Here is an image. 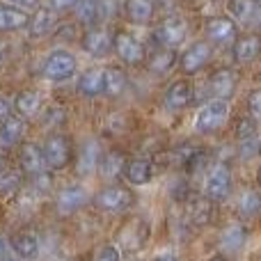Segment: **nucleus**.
Returning a JSON list of instances; mask_svg holds the SVG:
<instances>
[{"label":"nucleus","mask_w":261,"mask_h":261,"mask_svg":"<svg viewBox=\"0 0 261 261\" xmlns=\"http://www.w3.org/2000/svg\"><path fill=\"white\" fill-rule=\"evenodd\" d=\"M78 62H76V55L69 53L67 48H58V50H50L48 58L44 60V76L53 83H62L69 81V78L76 73Z\"/></svg>","instance_id":"f257e3e1"},{"label":"nucleus","mask_w":261,"mask_h":261,"mask_svg":"<svg viewBox=\"0 0 261 261\" xmlns=\"http://www.w3.org/2000/svg\"><path fill=\"white\" fill-rule=\"evenodd\" d=\"M94 202H96V206L106 213H124L135 204V195L130 193L128 188H124V186L113 184V186L101 188L99 193H96Z\"/></svg>","instance_id":"f03ea898"},{"label":"nucleus","mask_w":261,"mask_h":261,"mask_svg":"<svg viewBox=\"0 0 261 261\" xmlns=\"http://www.w3.org/2000/svg\"><path fill=\"white\" fill-rule=\"evenodd\" d=\"M41 149H44L46 165H48L50 170H64V167L71 163V158H73L71 140H69V135H64V133L48 135Z\"/></svg>","instance_id":"7ed1b4c3"},{"label":"nucleus","mask_w":261,"mask_h":261,"mask_svg":"<svg viewBox=\"0 0 261 261\" xmlns=\"http://www.w3.org/2000/svg\"><path fill=\"white\" fill-rule=\"evenodd\" d=\"M227 115H229V106H227V101H222V99L208 101V103L197 113V119H195V130H197V133H202V135L216 133V130H220L222 126H225Z\"/></svg>","instance_id":"20e7f679"},{"label":"nucleus","mask_w":261,"mask_h":261,"mask_svg":"<svg viewBox=\"0 0 261 261\" xmlns=\"http://www.w3.org/2000/svg\"><path fill=\"white\" fill-rule=\"evenodd\" d=\"M231 193V170L225 163H216L206 174V184H204V195L211 202H222Z\"/></svg>","instance_id":"39448f33"},{"label":"nucleus","mask_w":261,"mask_h":261,"mask_svg":"<svg viewBox=\"0 0 261 261\" xmlns=\"http://www.w3.org/2000/svg\"><path fill=\"white\" fill-rule=\"evenodd\" d=\"M186 35H188V25L184 18L179 16H167L158 23V28L153 30V39L165 48H174V46L184 44Z\"/></svg>","instance_id":"423d86ee"},{"label":"nucleus","mask_w":261,"mask_h":261,"mask_svg":"<svg viewBox=\"0 0 261 261\" xmlns=\"http://www.w3.org/2000/svg\"><path fill=\"white\" fill-rule=\"evenodd\" d=\"M85 204H87V190L81 184H69L55 197V211H58V216L69 218L76 211H81Z\"/></svg>","instance_id":"0eeeda50"},{"label":"nucleus","mask_w":261,"mask_h":261,"mask_svg":"<svg viewBox=\"0 0 261 261\" xmlns=\"http://www.w3.org/2000/svg\"><path fill=\"white\" fill-rule=\"evenodd\" d=\"M231 21L245 28H261V0H229Z\"/></svg>","instance_id":"6e6552de"},{"label":"nucleus","mask_w":261,"mask_h":261,"mask_svg":"<svg viewBox=\"0 0 261 261\" xmlns=\"http://www.w3.org/2000/svg\"><path fill=\"white\" fill-rule=\"evenodd\" d=\"M113 50L124 64H140L144 60V46L130 32H117L113 37Z\"/></svg>","instance_id":"1a4fd4ad"},{"label":"nucleus","mask_w":261,"mask_h":261,"mask_svg":"<svg viewBox=\"0 0 261 261\" xmlns=\"http://www.w3.org/2000/svg\"><path fill=\"white\" fill-rule=\"evenodd\" d=\"M211 55H213V46L208 44V41H195V44L188 46V48L184 50V55H181V60H179L181 71L197 73L199 69H204L208 64Z\"/></svg>","instance_id":"9d476101"},{"label":"nucleus","mask_w":261,"mask_h":261,"mask_svg":"<svg viewBox=\"0 0 261 261\" xmlns=\"http://www.w3.org/2000/svg\"><path fill=\"white\" fill-rule=\"evenodd\" d=\"M236 85H239V71H234L229 67H222L208 76V92H211L213 99L227 101L234 94Z\"/></svg>","instance_id":"9b49d317"},{"label":"nucleus","mask_w":261,"mask_h":261,"mask_svg":"<svg viewBox=\"0 0 261 261\" xmlns=\"http://www.w3.org/2000/svg\"><path fill=\"white\" fill-rule=\"evenodd\" d=\"M18 165H21V172L30 179L39 176L44 172L46 158H44V149L35 142H23L21 149H18Z\"/></svg>","instance_id":"f8f14e48"},{"label":"nucleus","mask_w":261,"mask_h":261,"mask_svg":"<svg viewBox=\"0 0 261 261\" xmlns=\"http://www.w3.org/2000/svg\"><path fill=\"white\" fill-rule=\"evenodd\" d=\"M81 46L87 55L92 58H106L113 50V37L103 30V28H87L85 35L81 39Z\"/></svg>","instance_id":"ddd939ff"},{"label":"nucleus","mask_w":261,"mask_h":261,"mask_svg":"<svg viewBox=\"0 0 261 261\" xmlns=\"http://www.w3.org/2000/svg\"><path fill=\"white\" fill-rule=\"evenodd\" d=\"M101 147L94 138H87L85 142L81 144V151L76 156V172L81 176H92L96 170H99V163H101Z\"/></svg>","instance_id":"4468645a"},{"label":"nucleus","mask_w":261,"mask_h":261,"mask_svg":"<svg viewBox=\"0 0 261 261\" xmlns=\"http://www.w3.org/2000/svg\"><path fill=\"white\" fill-rule=\"evenodd\" d=\"M58 16L60 14L55 12V9H50L48 5H46V7H37V12L32 14L30 23H28L30 35L35 37V39H41V37L50 35V32L55 30V25H58Z\"/></svg>","instance_id":"2eb2a0df"},{"label":"nucleus","mask_w":261,"mask_h":261,"mask_svg":"<svg viewBox=\"0 0 261 261\" xmlns=\"http://www.w3.org/2000/svg\"><path fill=\"white\" fill-rule=\"evenodd\" d=\"M30 23V14L23 12L21 7L7 5L5 0H0V32H16L28 28Z\"/></svg>","instance_id":"dca6fc26"},{"label":"nucleus","mask_w":261,"mask_h":261,"mask_svg":"<svg viewBox=\"0 0 261 261\" xmlns=\"http://www.w3.org/2000/svg\"><path fill=\"white\" fill-rule=\"evenodd\" d=\"M144 241H147V225H144L140 218L128 220L126 225L122 227V231H119V243L124 245V250H130V252L142 248Z\"/></svg>","instance_id":"f3484780"},{"label":"nucleus","mask_w":261,"mask_h":261,"mask_svg":"<svg viewBox=\"0 0 261 261\" xmlns=\"http://www.w3.org/2000/svg\"><path fill=\"white\" fill-rule=\"evenodd\" d=\"M12 106L21 117L30 119V117H37V115H39L41 106H44V96H41V92H37V90H23L16 94V99H14Z\"/></svg>","instance_id":"a211bd4d"},{"label":"nucleus","mask_w":261,"mask_h":261,"mask_svg":"<svg viewBox=\"0 0 261 261\" xmlns=\"http://www.w3.org/2000/svg\"><path fill=\"white\" fill-rule=\"evenodd\" d=\"M9 245H12V250L18 257L25 261L39 257V241H37V236L32 231H16V234H12Z\"/></svg>","instance_id":"6ab92c4d"},{"label":"nucleus","mask_w":261,"mask_h":261,"mask_svg":"<svg viewBox=\"0 0 261 261\" xmlns=\"http://www.w3.org/2000/svg\"><path fill=\"white\" fill-rule=\"evenodd\" d=\"M261 55V37L259 35H245L234 41V58L239 64L254 62Z\"/></svg>","instance_id":"aec40b11"},{"label":"nucleus","mask_w":261,"mask_h":261,"mask_svg":"<svg viewBox=\"0 0 261 261\" xmlns=\"http://www.w3.org/2000/svg\"><path fill=\"white\" fill-rule=\"evenodd\" d=\"M193 101V87L188 81H176L165 92V106L170 110H184Z\"/></svg>","instance_id":"412c9836"},{"label":"nucleus","mask_w":261,"mask_h":261,"mask_svg":"<svg viewBox=\"0 0 261 261\" xmlns=\"http://www.w3.org/2000/svg\"><path fill=\"white\" fill-rule=\"evenodd\" d=\"M23 133H25V122L16 117H9L0 124V151H7V149L16 147L21 142Z\"/></svg>","instance_id":"4be33fe9"},{"label":"nucleus","mask_w":261,"mask_h":261,"mask_svg":"<svg viewBox=\"0 0 261 261\" xmlns=\"http://www.w3.org/2000/svg\"><path fill=\"white\" fill-rule=\"evenodd\" d=\"M103 87H106L103 69H87L78 78V92L83 96H99V94H103Z\"/></svg>","instance_id":"5701e85b"},{"label":"nucleus","mask_w":261,"mask_h":261,"mask_svg":"<svg viewBox=\"0 0 261 261\" xmlns=\"http://www.w3.org/2000/svg\"><path fill=\"white\" fill-rule=\"evenodd\" d=\"M236 32V23L227 16H216L206 21V37L213 44H222V41H229Z\"/></svg>","instance_id":"b1692460"},{"label":"nucleus","mask_w":261,"mask_h":261,"mask_svg":"<svg viewBox=\"0 0 261 261\" xmlns=\"http://www.w3.org/2000/svg\"><path fill=\"white\" fill-rule=\"evenodd\" d=\"M124 167H126V156H124V151H119V149H113V151L101 156L99 172L103 179H108V181L117 179L119 174H124Z\"/></svg>","instance_id":"393cba45"},{"label":"nucleus","mask_w":261,"mask_h":261,"mask_svg":"<svg viewBox=\"0 0 261 261\" xmlns=\"http://www.w3.org/2000/svg\"><path fill=\"white\" fill-rule=\"evenodd\" d=\"M124 176H126V181H128V184H133V186L149 184V181H151V176H153L151 163L144 161V158H133V161H126Z\"/></svg>","instance_id":"a878e982"},{"label":"nucleus","mask_w":261,"mask_h":261,"mask_svg":"<svg viewBox=\"0 0 261 261\" xmlns=\"http://www.w3.org/2000/svg\"><path fill=\"white\" fill-rule=\"evenodd\" d=\"M176 64V53L174 48H158L151 53V58L147 60V67L151 73H156V76H165V73H170L172 69H174Z\"/></svg>","instance_id":"bb28decb"},{"label":"nucleus","mask_w":261,"mask_h":261,"mask_svg":"<svg viewBox=\"0 0 261 261\" xmlns=\"http://www.w3.org/2000/svg\"><path fill=\"white\" fill-rule=\"evenodd\" d=\"M124 14L130 23L144 25L153 18V3L151 0H124Z\"/></svg>","instance_id":"cd10ccee"},{"label":"nucleus","mask_w":261,"mask_h":261,"mask_svg":"<svg viewBox=\"0 0 261 261\" xmlns=\"http://www.w3.org/2000/svg\"><path fill=\"white\" fill-rule=\"evenodd\" d=\"M211 199L204 195V197H190V202H188V220L193 222V225H206L208 220H211Z\"/></svg>","instance_id":"c85d7f7f"},{"label":"nucleus","mask_w":261,"mask_h":261,"mask_svg":"<svg viewBox=\"0 0 261 261\" xmlns=\"http://www.w3.org/2000/svg\"><path fill=\"white\" fill-rule=\"evenodd\" d=\"M103 73H106L103 94H108V96H119L124 90H126L128 81H126V73H124V69H119V67H108V69H103Z\"/></svg>","instance_id":"c756f323"},{"label":"nucleus","mask_w":261,"mask_h":261,"mask_svg":"<svg viewBox=\"0 0 261 261\" xmlns=\"http://www.w3.org/2000/svg\"><path fill=\"white\" fill-rule=\"evenodd\" d=\"M245 241H248V234H245V229L241 225H229L220 236V245L227 252H239L245 245Z\"/></svg>","instance_id":"7c9ffc66"},{"label":"nucleus","mask_w":261,"mask_h":261,"mask_svg":"<svg viewBox=\"0 0 261 261\" xmlns=\"http://www.w3.org/2000/svg\"><path fill=\"white\" fill-rule=\"evenodd\" d=\"M73 14H76L78 23L92 28L101 18V14H99V0H78L76 7H73Z\"/></svg>","instance_id":"2f4dec72"},{"label":"nucleus","mask_w":261,"mask_h":261,"mask_svg":"<svg viewBox=\"0 0 261 261\" xmlns=\"http://www.w3.org/2000/svg\"><path fill=\"white\" fill-rule=\"evenodd\" d=\"M21 186H23V172L5 170L0 174V199L14 197L16 193H21Z\"/></svg>","instance_id":"473e14b6"},{"label":"nucleus","mask_w":261,"mask_h":261,"mask_svg":"<svg viewBox=\"0 0 261 261\" xmlns=\"http://www.w3.org/2000/svg\"><path fill=\"white\" fill-rule=\"evenodd\" d=\"M239 208L245 218H254L261 213V195L254 188H248L239 199Z\"/></svg>","instance_id":"72a5a7b5"},{"label":"nucleus","mask_w":261,"mask_h":261,"mask_svg":"<svg viewBox=\"0 0 261 261\" xmlns=\"http://www.w3.org/2000/svg\"><path fill=\"white\" fill-rule=\"evenodd\" d=\"M259 151H261V144H259L257 135L241 140V158H243V161H250V158L259 156Z\"/></svg>","instance_id":"f704fd0d"},{"label":"nucleus","mask_w":261,"mask_h":261,"mask_svg":"<svg viewBox=\"0 0 261 261\" xmlns=\"http://www.w3.org/2000/svg\"><path fill=\"white\" fill-rule=\"evenodd\" d=\"M248 110H250V117L254 122H261V87L259 90H252L248 96Z\"/></svg>","instance_id":"c9c22d12"},{"label":"nucleus","mask_w":261,"mask_h":261,"mask_svg":"<svg viewBox=\"0 0 261 261\" xmlns=\"http://www.w3.org/2000/svg\"><path fill=\"white\" fill-rule=\"evenodd\" d=\"M64 108H60V106H53V108H48L44 113V126H58V124L64 122Z\"/></svg>","instance_id":"e433bc0d"},{"label":"nucleus","mask_w":261,"mask_h":261,"mask_svg":"<svg viewBox=\"0 0 261 261\" xmlns=\"http://www.w3.org/2000/svg\"><path fill=\"white\" fill-rule=\"evenodd\" d=\"M94 261H122V259H119V250L115 245H103Z\"/></svg>","instance_id":"4c0bfd02"},{"label":"nucleus","mask_w":261,"mask_h":261,"mask_svg":"<svg viewBox=\"0 0 261 261\" xmlns=\"http://www.w3.org/2000/svg\"><path fill=\"white\" fill-rule=\"evenodd\" d=\"M76 3L78 0H48V7L55 9L58 14H62V12H69V9L76 7Z\"/></svg>","instance_id":"58836bf2"},{"label":"nucleus","mask_w":261,"mask_h":261,"mask_svg":"<svg viewBox=\"0 0 261 261\" xmlns=\"http://www.w3.org/2000/svg\"><path fill=\"white\" fill-rule=\"evenodd\" d=\"M254 135V122L252 119H241L239 122V138L245 140V138H252Z\"/></svg>","instance_id":"ea45409f"},{"label":"nucleus","mask_w":261,"mask_h":261,"mask_svg":"<svg viewBox=\"0 0 261 261\" xmlns=\"http://www.w3.org/2000/svg\"><path fill=\"white\" fill-rule=\"evenodd\" d=\"M12 108H14V106L9 103L7 99H3V96H0V122H5V119L12 117Z\"/></svg>","instance_id":"a19ab883"},{"label":"nucleus","mask_w":261,"mask_h":261,"mask_svg":"<svg viewBox=\"0 0 261 261\" xmlns=\"http://www.w3.org/2000/svg\"><path fill=\"white\" fill-rule=\"evenodd\" d=\"M21 7H25V9H32V7H39V0H16Z\"/></svg>","instance_id":"79ce46f5"},{"label":"nucleus","mask_w":261,"mask_h":261,"mask_svg":"<svg viewBox=\"0 0 261 261\" xmlns=\"http://www.w3.org/2000/svg\"><path fill=\"white\" fill-rule=\"evenodd\" d=\"M153 261H179L176 257H172V254H161V257H156Z\"/></svg>","instance_id":"37998d69"},{"label":"nucleus","mask_w":261,"mask_h":261,"mask_svg":"<svg viewBox=\"0 0 261 261\" xmlns=\"http://www.w3.org/2000/svg\"><path fill=\"white\" fill-rule=\"evenodd\" d=\"M5 170H7V163H5V158L3 156H0V174H3V172Z\"/></svg>","instance_id":"c03bdc74"},{"label":"nucleus","mask_w":261,"mask_h":261,"mask_svg":"<svg viewBox=\"0 0 261 261\" xmlns=\"http://www.w3.org/2000/svg\"><path fill=\"white\" fill-rule=\"evenodd\" d=\"M5 259V241H0V261Z\"/></svg>","instance_id":"a18cd8bd"},{"label":"nucleus","mask_w":261,"mask_h":261,"mask_svg":"<svg viewBox=\"0 0 261 261\" xmlns=\"http://www.w3.org/2000/svg\"><path fill=\"white\" fill-rule=\"evenodd\" d=\"M0 62H3V46H0Z\"/></svg>","instance_id":"49530a36"},{"label":"nucleus","mask_w":261,"mask_h":261,"mask_svg":"<svg viewBox=\"0 0 261 261\" xmlns=\"http://www.w3.org/2000/svg\"><path fill=\"white\" fill-rule=\"evenodd\" d=\"M211 261H225V259H222V257H216V259H211Z\"/></svg>","instance_id":"de8ad7c7"},{"label":"nucleus","mask_w":261,"mask_h":261,"mask_svg":"<svg viewBox=\"0 0 261 261\" xmlns=\"http://www.w3.org/2000/svg\"><path fill=\"white\" fill-rule=\"evenodd\" d=\"M259 184H261V170H259Z\"/></svg>","instance_id":"09e8293b"},{"label":"nucleus","mask_w":261,"mask_h":261,"mask_svg":"<svg viewBox=\"0 0 261 261\" xmlns=\"http://www.w3.org/2000/svg\"><path fill=\"white\" fill-rule=\"evenodd\" d=\"M3 261H14V259H3Z\"/></svg>","instance_id":"8fccbe9b"},{"label":"nucleus","mask_w":261,"mask_h":261,"mask_svg":"<svg viewBox=\"0 0 261 261\" xmlns=\"http://www.w3.org/2000/svg\"><path fill=\"white\" fill-rule=\"evenodd\" d=\"M5 3H7V0H5Z\"/></svg>","instance_id":"3c124183"}]
</instances>
